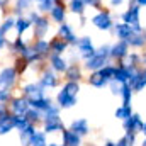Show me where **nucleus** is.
<instances>
[{
  "instance_id": "nucleus-47",
  "label": "nucleus",
  "mask_w": 146,
  "mask_h": 146,
  "mask_svg": "<svg viewBox=\"0 0 146 146\" xmlns=\"http://www.w3.org/2000/svg\"><path fill=\"white\" fill-rule=\"evenodd\" d=\"M9 37H7V34L3 33V31H0V51L2 49H5V48H9Z\"/></svg>"
},
{
  "instance_id": "nucleus-34",
  "label": "nucleus",
  "mask_w": 146,
  "mask_h": 146,
  "mask_svg": "<svg viewBox=\"0 0 146 146\" xmlns=\"http://www.w3.org/2000/svg\"><path fill=\"white\" fill-rule=\"evenodd\" d=\"M29 146H48V134L42 129H36L33 138H31Z\"/></svg>"
},
{
  "instance_id": "nucleus-3",
  "label": "nucleus",
  "mask_w": 146,
  "mask_h": 146,
  "mask_svg": "<svg viewBox=\"0 0 146 146\" xmlns=\"http://www.w3.org/2000/svg\"><path fill=\"white\" fill-rule=\"evenodd\" d=\"M19 78H21V75L14 68V65H5L0 70V88L14 90L19 83Z\"/></svg>"
},
{
  "instance_id": "nucleus-18",
  "label": "nucleus",
  "mask_w": 146,
  "mask_h": 146,
  "mask_svg": "<svg viewBox=\"0 0 146 146\" xmlns=\"http://www.w3.org/2000/svg\"><path fill=\"white\" fill-rule=\"evenodd\" d=\"M29 48V42L24 39V36H15L9 42V49L14 56H24Z\"/></svg>"
},
{
  "instance_id": "nucleus-10",
  "label": "nucleus",
  "mask_w": 146,
  "mask_h": 146,
  "mask_svg": "<svg viewBox=\"0 0 146 146\" xmlns=\"http://www.w3.org/2000/svg\"><path fill=\"white\" fill-rule=\"evenodd\" d=\"M51 21L46 14H41L39 19L36 22H33V39H41V37H46L49 34V29H51Z\"/></svg>"
},
{
  "instance_id": "nucleus-30",
  "label": "nucleus",
  "mask_w": 146,
  "mask_h": 146,
  "mask_svg": "<svg viewBox=\"0 0 146 146\" xmlns=\"http://www.w3.org/2000/svg\"><path fill=\"white\" fill-rule=\"evenodd\" d=\"M37 129V126L34 124H27L24 129H21V131H17L19 133V141H21V146H29L31 143V138H33V134H34V131Z\"/></svg>"
},
{
  "instance_id": "nucleus-16",
  "label": "nucleus",
  "mask_w": 146,
  "mask_h": 146,
  "mask_svg": "<svg viewBox=\"0 0 146 146\" xmlns=\"http://www.w3.org/2000/svg\"><path fill=\"white\" fill-rule=\"evenodd\" d=\"M34 0H12V5H10V14L14 17H19V15H26L31 9H34Z\"/></svg>"
},
{
  "instance_id": "nucleus-55",
  "label": "nucleus",
  "mask_w": 146,
  "mask_h": 146,
  "mask_svg": "<svg viewBox=\"0 0 146 146\" xmlns=\"http://www.w3.org/2000/svg\"><path fill=\"white\" fill-rule=\"evenodd\" d=\"M141 133H143V134H145V136H146V122H145V124H143V129H141Z\"/></svg>"
},
{
  "instance_id": "nucleus-39",
  "label": "nucleus",
  "mask_w": 146,
  "mask_h": 146,
  "mask_svg": "<svg viewBox=\"0 0 146 146\" xmlns=\"http://www.w3.org/2000/svg\"><path fill=\"white\" fill-rule=\"evenodd\" d=\"M117 146H134L136 145V133H129V131H126V134L115 143Z\"/></svg>"
},
{
  "instance_id": "nucleus-20",
  "label": "nucleus",
  "mask_w": 146,
  "mask_h": 146,
  "mask_svg": "<svg viewBox=\"0 0 146 146\" xmlns=\"http://www.w3.org/2000/svg\"><path fill=\"white\" fill-rule=\"evenodd\" d=\"M31 29H33V22L27 19V15H19V17H15V26H14L15 36H24V34L29 33Z\"/></svg>"
},
{
  "instance_id": "nucleus-43",
  "label": "nucleus",
  "mask_w": 146,
  "mask_h": 146,
  "mask_svg": "<svg viewBox=\"0 0 146 146\" xmlns=\"http://www.w3.org/2000/svg\"><path fill=\"white\" fill-rule=\"evenodd\" d=\"M27 124H29V122H27V119H26L24 115H14V127H15V131L24 129Z\"/></svg>"
},
{
  "instance_id": "nucleus-50",
  "label": "nucleus",
  "mask_w": 146,
  "mask_h": 146,
  "mask_svg": "<svg viewBox=\"0 0 146 146\" xmlns=\"http://www.w3.org/2000/svg\"><path fill=\"white\" fill-rule=\"evenodd\" d=\"M7 112H9V106L7 104H0V115H3Z\"/></svg>"
},
{
  "instance_id": "nucleus-28",
  "label": "nucleus",
  "mask_w": 146,
  "mask_h": 146,
  "mask_svg": "<svg viewBox=\"0 0 146 146\" xmlns=\"http://www.w3.org/2000/svg\"><path fill=\"white\" fill-rule=\"evenodd\" d=\"M61 139H63V145L65 146H82V138L76 133H73L70 127L68 129L65 127L61 131Z\"/></svg>"
},
{
  "instance_id": "nucleus-49",
  "label": "nucleus",
  "mask_w": 146,
  "mask_h": 146,
  "mask_svg": "<svg viewBox=\"0 0 146 146\" xmlns=\"http://www.w3.org/2000/svg\"><path fill=\"white\" fill-rule=\"evenodd\" d=\"M126 0H110V7H121Z\"/></svg>"
},
{
  "instance_id": "nucleus-5",
  "label": "nucleus",
  "mask_w": 146,
  "mask_h": 146,
  "mask_svg": "<svg viewBox=\"0 0 146 146\" xmlns=\"http://www.w3.org/2000/svg\"><path fill=\"white\" fill-rule=\"evenodd\" d=\"M90 22L99 31H112V27H114V19H112L110 12L109 10H104V9L97 10V14L90 17Z\"/></svg>"
},
{
  "instance_id": "nucleus-21",
  "label": "nucleus",
  "mask_w": 146,
  "mask_h": 146,
  "mask_svg": "<svg viewBox=\"0 0 146 146\" xmlns=\"http://www.w3.org/2000/svg\"><path fill=\"white\" fill-rule=\"evenodd\" d=\"M68 48H70V44L66 41H63L61 37L53 36L49 39V51H51V54H65L68 51Z\"/></svg>"
},
{
  "instance_id": "nucleus-19",
  "label": "nucleus",
  "mask_w": 146,
  "mask_h": 146,
  "mask_svg": "<svg viewBox=\"0 0 146 146\" xmlns=\"http://www.w3.org/2000/svg\"><path fill=\"white\" fill-rule=\"evenodd\" d=\"M65 76V82H80L83 78V68L78 65V63H70L66 72L63 73Z\"/></svg>"
},
{
  "instance_id": "nucleus-8",
  "label": "nucleus",
  "mask_w": 146,
  "mask_h": 146,
  "mask_svg": "<svg viewBox=\"0 0 146 146\" xmlns=\"http://www.w3.org/2000/svg\"><path fill=\"white\" fill-rule=\"evenodd\" d=\"M42 131L46 134H54V133H61L65 129V124H63V119L60 117V114H49V115H44L42 122Z\"/></svg>"
},
{
  "instance_id": "nucleus-12",
  "label": "nucleus",
  "mask_w": 146,
  "mask_h": 146,
  "mask_svg": "<svg viewBox=\"0 0 146 146\" xmlns=\"http://www.w3.org/2000/svg\"><path fill=\"white\" fill-rule=\"evenodd\" d=\"M66 14H68V9H66V5H65V0H60V2L51 9V12L48 14V17H49V21H51L53 24L60 26V24L66 22Z\"/></svg>"
},
{
  "instance_id": "nucleus-57",
  "label": "nucleus",
  "mask_w": 146,
  "mask_h": 146,
  "mask_svg": "<svg viewBox=\"0 0 146 146\" xmlns=\"http://www.w3.org/2000/svg\"><path fill=\"white\" fill-rule=\"evenodd\" d=\"M34 2H39V0H34Z\"/></svg>"
},
{
  "instance_id": "nucleus-54",
  "label": "nucleus",
  "mask_w": 146,
  "mask_h": 146,
  "mask_svg": "<svg viewBox=\"0 0 146 146\" xmlns=\"http://www.w3.org/2000/svg\"><path fill=\"white\" fill-rule=\"evenodd\" d=\"M104 146H117V145H115L114 141H106V145H104Z\"/></svg>"
},
{
  "instance_id": "nucleus-46",
  "label": "nucleus",
  "mask_w": 146,
  "mask_h": 146,
  "mask_svg": "<svg viewBox=\"0 0 146 146\" xmlns=\"http://www.w3.org/2000/svg\"><path fill=\"white\" fill-rule=\"evenodd\" d=\"M107 85L110 87L112 95H119V92H121V85H122V83H119V82H115V80H110Z\"/></svg>"
},
{
  "instance_id": "nucleus-31",
  "label": "nucleus",
  "mask_w": 146,
  "mask_h": 146,
  "mask_svg": "<svg viewBox=\"0 0 146 146\" xmlns=\"http://www.w3.org/2000/svg\"><path fill=\"white\" fill-rule=\"evenodd\" d=\"M126 42L129 44V48H134V49H141V48H145V42H146L145 34L136 31V33H133L131 36L126 39Z\"/></svg>"
},
{
  "instance_id": "nucleus-35",
  "label": "nucleus",
  "mask_w": 146,
  "mask_h": 146,
  "mask_svg": "<svg viewBox=\"0 0 146 146\" xmlns=\"http://www.w3.org/2000/svg\"><path fill=\"white\" fill-rule=\"evenodd\" d=\"M119 97L122 99V106H131V100H133V88L129 87V83H122V85H121Z\"/></svg>"
},
{
  "instance_id": "nucleus-13",
  "label": "nucleus",
  "mask_w": 146,
  "mask_h": 146,
  "mask_svg": "<svg viewBox=\"0 0 146 146\" xmlns=\"http://www.w3.org/2000/svg\"><path fill=\"white\" fill-rule=\"evenodd\" d=\"M68 65H70V61L65 58V54H49L48 56V66L58 75H63L66 72Z\"/></svg>"
},
{
  "instance_id": "nucleus-37",
  "label": "nucleus",
  "mask_w": 146,
  "mask_h": 146,
  "mask_svg": "<svg viewBox=\"0 0 146 146\" xmlns=\"http://www.w3.org/2000/svg\"><path fill=\"white\" fill-rule=\"evenodd\" d=\"M14 26H15V17H14L12 14H9V15H5V17L2 19V22H0V31H3L5 34H9L10 31H14Z\"/></svg>"
},
{
  "instance_id": "nucleus-9",
  "label": "nucleus",
  "mask_w": 146,
  "mask_h": 146,
  "mask_svg": "<svg viewBox=\"0 0 146 146\" xmlns=\"http://www.w3.org/2000/svg\"><path fill=\"white\" fill-rule=\"evenodd\" d=\"M37 82L41 83L42 88L51 90V88H56L60 85V76H58L56 72H53L49 66H42V70H41L39 76H37Z\"/></svg>"
},
{
  "instance_id": "nucleus-33",
  "label": "nucleus",
  "mask_w": 146,
  "mask_h": 146,
  "mask_svg": "<svg viewBox=\"0 0 146 146\" xmlns=\"http://www.w3.org/2000/svg\"><path fill=\"white\" fill-rule=\"evenodd\" d=\"M24 117L27 119V122H31V124H34V126H41V122H42V119H44V114H42L41 110L29 107L27 112L24 114Z\"/></svg>"
},
{
  "instance_id": "nucleus-42",
  "label": "nucleus",
  "mask_w": 146,
  "mask_h": 146,
  "mask_svg": "<svg viewBox=\"0 0 146 146\" xmlns=\"http://www.w3.org/2000/svg\"><path fill=\"white\" fill-rule=\"evenodd\" d=\"M122 63L124 65H131V66H138L139 63H141V54H136V53H127V56L122 60Z\"/></svg>"
},
{
  "instance_id": "nucleus-53",
  "label": "nucleus",
  "mask_w": 146,
  "mask_h": 146,
  "mask_svg": "<svg viewBox=\"0 0 146 146\" xmlns=\"http://www.w3.org/2000/svg\"><path fill=\"white\" fill-rule=\"evenodd\" d=\"M141 63L146 66V53H143V54H141Z\"/></svg>"
},
{
  "instance_id": "nucleus-38",
  "label": "nucleus",
  "mask_w": 146,
  "mask_h": 146,
  "mask_svg": "<svg viewBox=\"0 0 146 146\" xmlns=\"http://www.w3.org/2000/svg\"><path fill=\"white\" fill-rule=\"evenodd\" d=\"M14 68L17 70V73L22 76L24 73L27 72V68H29V65H27V61H26V58L24 56H14Z\"/></svg>"
},
{
  "instance_id": "nucleus-51",
  "label": "nucleus",
  "mask_w": 146,
  "mask_h": 146,
  "mask_svg": "<svg viewBox=\"0 0 146 146\" xmlns=\"http://www.w3.org/2000/svg\"><path fill=\"white\" fill-rule=\"evenodd\" d=\"M134 3H138L139 7H146V0H134Z\"/></svg>"
},
{
  "instance_id": "nucleus-40",
  "label": "nucleus",
  "mask_w": 146,
  "mask_h": 146,
  "mask_svg": "<svg viewBox=\"0 0 146 146\" xmlns=\"http://www.w3.org/2000/svg\"><path fill=\"white\" fill-rule=\"evenodd\" d=\"M133 114V109H131V106H119L115 112H114V115L117 117V119H121V121H124L126 117H129Z\"/></svg>"
},
{
  "instance_id": "nucleus-27",
  "label": "nucleus",
  "mask_w": 146,
  "mask_h": 146,
  "mask_svg": "<svg viewBox=\"0 0 146 146\" xmlns=\"http://www.w3.org/2000/svg\"><path fill=\"white\" fill-rule=\"evenodd\" d=\"M112 31H114V34H115L117 39H122V41H126L133 33H136L131 26H127V24H124V22H114Z\"/></svg>"
},
{
  "instance_id": "nucleus-6",
  "label": "nucleus",
  "mask_w": 146,
  "mask_h": 146,
  "mask_svg": "<svg viewBox=\"0 0 146 146\" xmlns=\"http://www.w3.org/2000/svg\"><path fill=\"white\" fill-rule=\"evenodd\" d=\"M75 48H76V53H78V58L80 60H88L90 56H94L95 54V46H94V41H92V37L90 36H80L78 37V41H76V44H75Z\"/></svg>"
},
{
  "instance_id": "nucleus-48",
  "label": "nucleus",
  "mask_w": 146,
  "mask_h": 146,
  "mask_svg": "<svg viewBox=\"0 0 146 146\" xmlns=\"http://www.w3.org/2000/svg\"><path fill=\"white\" fill-rule=\"evenodd\" d=\"M12 5V0H0V10L2 12H7V9H10Z\"/></svg>"
},
{
  "instance_id": "nucleus-24",
  "label": "nucleus",
  "mask_w": 146,
  "mask_h": 146,
  "mask_svg": "<svg viewBox=\"0 0 146 146\" xmlns=\"http://www.w3.org/2000/svg\"><path fill=\"white\" fill-rule=\"evenodd\" d=\"M70 129H72L73 133H76L80 138H85L88 133H90V126H88V121L87 119H75L72 121V124H70Z\"/></svg>"
},
{
  "instance_id": "nucleus-26",
  "label": "nucleus",
  "mask_w": 146,
  "mask_h": 146,
  "mask_svg": "<svg viewBox=\"0 0 146 146\" xmlns=\"http://www.w3.org/2000/svg\"><path fill=\"white\" fill-rule=\"evenodd\" d=\"M31 46H33V49H36L37 53H39L42 58H46V60H48V56L51 54V51H49V39H46V37L33 39V41H31Z\"/></svg>"
},
{
  "instance_id": "nucleus-22",
  "label": "nucleus",
  "mask_w": 146,
  "mask_h": 146,
  "mask_svg": "<svg viewBox=\"0 0 146 146\" xmlns=\"http://www.w3.org/2000/svg\"><path fill=\"white\" fill-rule=\"evenodd\" d=\"M12 131H15V127H14V114L9 110L7 114L0 115V136L10 134Z\"/></svg>"
},
{
  "instance_id": "nucleus-58",
  "label": "nucleus",
  "mask_w": 146,
  "mask_h": 146,
  "mask_svg": "<svg viewBox=\"0 0 146 146\" xmlns=\"http://www.w3.org/2000/svg\"><path fill=\"white\" fill-rule=\"evenodd\" d=\"M145 39H146V34H145Z\"/></svg>"
},
{
  "instance_id": "nucleus-17",
  "label": "nucleus",
  "mask_w": 146,
  "mask_h": 146,
  "mask_svg": "<svg viewBox=\"0 0 146 146\" xmlns=\"http://www.w3.org/2000/svg\"><path fill=\"white\" fill-rule=\"evenodd\" d=\"M143 119L139 117V114H131L129 117H126L124 121H122V127L126 129V131H129V133H141V129H143Z\"/></svg>"
},
{
  "instance_id": "nucleus-7",
  "label": "nucleus",
  "mask_w": 146,
  "mask_h": 146,
  "mask_svg": "<svg viewBox=\"0 0 146 146\" xmlns=\"http://www.w3.org/2000/svg\"><path fill=\"white\" fill-rule=\"evenodd\" d=\"M48 90L41 87V83L37 80H33V82H26L21 85V94L27 99V100H33V99H39V97H44L48 95L46 94Z\"/></svg>"
},
{
  "instance_id": "nucleus-4",
  "label": "nucleus",
  "mask_w": 146,
  "mask_h": 146,
  "mask_svg": "<svg viewBox=\"0 0 146 146\" xmlns=\"http://www.w3.org/2000/svg\"><path fill=\"white\" fill-rule=\"evenodd\" d=\"M121 19H122L124 24L131 26L134 31H138V33L143 31V27H141V7L138 3H131L129 9L126 12H122Z\"/></svg>"
},
{
  "instance_id": "nucleus-44",
  "label": "nucleus",
  "mask_w": 146,
  "mask_h": 146,
  "mask_svg": "<svg viewBox=\"0 0 146 146\" xmlns=\"http://www.w3.org/2000/svg\"><path fill=\"white\" fill-rule=\"evenodd\" d=\"M12 95H14V90L0 88V104H9V100L12 99Z\"/></svg>"
},
{
  "instance_id": "nucleus-11",
  "label": "nucleus",
  "mask_w": 146,
  "mask_h": 146,
  "mask_svg": "<svg viewBox=\"0 0 146 146\" xmlns=\"http://www.w3.org/2000/svg\"><path fill=\"white\" fill-rule=\"evenodd\" d=\"M7 106H9V110L14 115H24L27 112V109H29V100L22 94H14Z\"/></svg>"
},
{
  "instance_id": "nucleus-36",
  "label": "nucleus",
  "mask_w": 146,
  "mask_h": 146,
  "mask_svg": "<svg viewBox=\"0 0 146 146\" xmlns=\"http://www.w3.org/2000/svg\"><path fill=\"white\" fill-rule=\"evenodd\" d=\"M60 0H39V2H36V10L37 12H41V14H49L51 12V9L58 3Z\"/></svg>"
},
{
  "instance_id": "nucleus-23",
  "label": "nucleus",
  "mask_w": 146,
  "mask_h": 146,
  "mask_svg": "<svg viewBox=\"0 0 146 146\" xmlns=\"http://www.w3.org/2000/svg\"><path fill=\"white\" fill-rule=\"evenodd\" d=\"M127 83H129V87L133 88V92H141V90H145V87H146V68L145 70H138V73H136Z\"/></svg>"
},
{
  "instance_id": "nucleus-56",
  "label": "nucleus",
  "mask_w": 146,
  "mask_h": 146,
  "mask_svg": "<svg viewBox=\"0 0 146 146\" xmlns=\"http://www.w3.org/2000/svg\"><path fill=\"white\" fill-rule=\"evenodd\" d=\"M141 146H146V138L143 139V143H141Z\"/></svg>"
},
{
  "instance_id": "nucleus-45",
  "label": "nucleus",
  "mask_w": 146,
  "mask_h": 146,
  "mask_svg": "<svg viewBox=\"0 0 146 146\" xmlns=\"http://www.w3.org/2000/svg\"><path fill=\"white\" fill-rule=\"evenodd\" d=\"M87 7L95 9V10H102V0H83Z\"/></svg>"
},
{
  "instance_id": "nucleus-1",
  "label": "nucleus",
  "mask_w": 146,
  "mask_h": 146,
  "mask_svg": "<svg viewBox=\"0 0 146 146\" xmlns=\"http://www.w3.org/2000/svg\"><path fill=\"white\" fill-rule=\"evenodd\" d=\"M80 82H65L54 97V104L60 109H72L78 104Z\"/></svg>"
},
{
  "instance_id": "nucleus-32",
  "label": "nucleus",
  "mask_w": 146,
  "mask_h": 146,
  "mask_svg": "<svg viewBox=\"0 0 146 146\" xmlns=\"http://www.w3.org/2000/svg\"><path fill=\"white\" fill-rule=\"evenodd\" d=\"M66 9H68V12H72L75 15H83L87 5L83 0H66Z\"/></svg>"
},
{
  "instance_id": "nucleus-41",
  "label": "nucleus",
  "mask_w": 146,
  "mask_h": 146,
  "mask_svg": "<svg viewBox=\"0 0 146 146\" xmlns=\"http://www.w3.org/2000/svg\"><path fill=\"white\" fill-rule=\"evenodd\" d=\"M99 72L102 73V76L107 80V82H110L112 78H114V73H115V65L114 63H107L104 68H100Z\"/></svg>"
},
{
  "instance_id": "nucleus-25",
  "label": "nucleus",
  "mask_w": 146,
  "mask_h": 146,
  "mask_svg": "<svg viewBox=\"0 0 146 146\" xmlns=\"http://www.w3.org/2000/svg\"><path fill=\"white\" fill-rule=\"evenodd\" d=\"M53 104H54V102H53V99H51V97H48V95H44V97H39V99H33V100H29V107L41 110L42 114H44V112H48V110L51 109V106H53Z\"/></svg>"
},
{
  "instance_id": "nucleus-29",
  "label": "nucleus",
  "mask_w": 146,
  "mask_h": 146,
  "mask_svg": "<svg viewBox=\"0 0 146 146\" xmlns=\"http://www.w3.org/2000/svg\"><path fill=\"white\" fill-rule=\"evenodd\" d=\"M87 83L90 87H94V88H104V87H107L109 82L102 76V73L97 70V72H90L88 78H87Z\"/></svg>"
},
{
  "instance_id": "nucleus-2",
  "label": "nucleus",
  "mask_w": 146,
  "mask_h": 146,
  "mask_svg": "<svg viewBox=\"0 0 146 146\" xmlns=\"http://www.w3.org/2000/svg\"><path fill=\"white\" fill-rule=\"evenodd\" d=\"M110 63V44H102L95 49V54L83 61V68L88 72H97Z\"/></svg>"
},
{
  "instance_id": "nucleus-15",
  "label": "nucleus",
  "mask_w": 146,
  "mask_h": 146,
  "mask_svg": "<svg viewBox=\"0 0 146 146\" xmlns=\"http://www.w3.org/2000/svg\"><path fill=\"white\" fill-rule=\"evenodd\" d=\"M56 36L61 37L63 41H66L70 46H75V44H76V41H78V36H76V33H75L73 26H72V24H68V22H63V24H60V26H58V33H56Z\"/></svg>"
},
{
  "instance_id": "nucleus-52",
  "label": "nucleus",
  "mask_w": 146,
  "mask_h": 146,
  "mask_svg": "<svg viewBox=\"0 0 146 146\" xmlns=\"http://www.w3.org/2000/svg\"><path fill=\"white\" fill-rule=\"evenodd\" d=\"M48 146H65V145H60L56 141H48Z\"/></svg>"
},
{
  "instance_id": "nucleus-14",
  "label": "nucleus",
  "mask_w": 146,
  "mask_h": 146,
  "mask_svg": "<svg viewBox=\"0 0 146 146\" xmlns=\"http://www.w3.org/2000/svg\"><path fill=\"white\" fill-rule=\"evenodd\" d=\"M129 53V44L122 39H117L114 44H110V60L114 61H122Z\"/></svg>"
}]
</instances>
